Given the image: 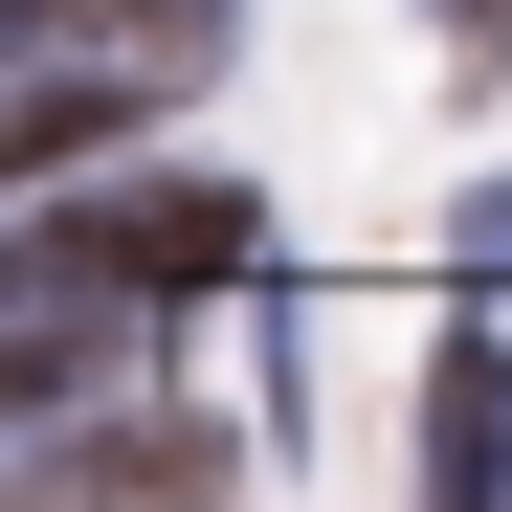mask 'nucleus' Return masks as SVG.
<instances>
[{"mask_svg":"<svg viewBox=\"0 0 512 512\" xmlns=\"http://www.w3.org/2000/svg\"><path fill=\"white\" fill-rule=\"evenodd\" d=\"M90 268H134V290H245L268 268V223H245V179H134V201H45Z\"/></svg>","mask_w":512,"mask_h":512,"instance_id":"1","label":"nucleus"},{"mask_svg":"<svg viewBox=\"0 0 512 512\" xmlns=\"http://www.w3.org/2000/svg\"><path fill=\"white\" fill-rule=\"evenodd\" d=\"M23 490H223V423H23Z\"/></svg>","mask_w":512,"mask_h":512,"instance_id":"2","label":"nucleus"},{"mask_svg":"<svg viewBox=\"0 0 512 512\" xmlns=\"http://www.w3.org/2000/svg\"><path fill=\"white\" fill-rule=\"evenodd\" d=\"M423 490H512V357H490V334L423 357Z\"/></svg>","mask_w":512,"mask_h":512,"instance_id":"3","label":"nucleus"},{"mask_svg":"<svg viewBox=\"0 0 512 512\" xmlns=\"http://www.w3.org/2000/svg\"><path fill=\"white\" fill-rule=\"evenodd\" d=\"M446 45H468V67H490V45H512V0H446Z\"/></svg>","mask_w":512,"mask_h":512,"instance_id":"4","label":"nucleus"}]
</instances>
